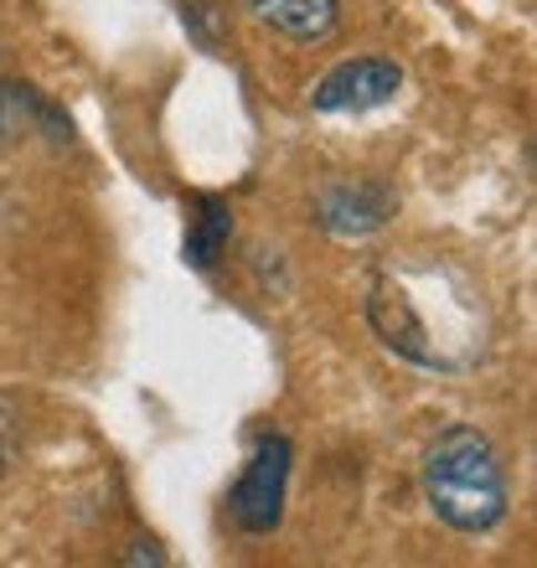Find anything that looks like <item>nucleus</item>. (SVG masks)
<instances>
[{
  "instance_id": "f257e3e1",
  "label": "nucleus",
  "mask_w": 537,
  "mask_h": 568,
  "mask_svg": "<svg viewBox=\"0 0 537 568\" xmlns=\"http://www.w3.org/2000/svg\"><path fill=\"white\" fill-rule=\"evenodd\" d=\"M424 496L455 532H492L511 507L501 455L476 424H449L424 455Z\"/></svg>"
},
{
  "instance_id": "f03ea898",
  "label": "nucleus",
  "mask_w": 537,
  "mask_h": 568,
  "mask_svg": "<svg viewBox=\"0 0 537 568\" xmlns=\"http://www.w3.org/2000/svg\"><path fill=\"white\" fill-rule=\"evenodd\" d=\"M290 465H295V445H290L284 434L259 439L254 460H249L243 480L233 486V501H227V511H233V523H239L243 532L264 538V532H274V527H280L284 491H290Z\"/></svg>"
},
{
  "instance_id": "7ed1b4c3",
  "label": "nucleus",
  "mask_w": 537,
  "mask_h": 568,
  "mask_svg": "<svg viewBox=\"0 0 537 568\" xmlns=\"http://www.w3.org/2000/svg\"><path fill=\"white\" fill-rule=\"evenodd\" d=\"M403 89V68L393 58H352L331 68L311 93L315 114H367V109L393 104Z\"/></svg>"
},
{
  "instance_id": "20e7f679",
  "label": "nucleus",
  "mask_w": 537,
  "mask_h": 568,
  "mask_svg": "<svg viewBox=\"0 0 537 568\" xmlns=\"http://www.w3.org/2000/svg\"><path fill=\"white\" fill-rule=\"evenodd\" d=\"M393 212H398V196L383 181H336L315 196V223L336 239H367L377 227H388Z\"/></svg>"
},
{
  "instance_id": "39448f33",
  "label": "nucleus",
  "mask_w": 537,
  "mask_h": 568,
  "mask_svg": "<svg viewBox=\"0 0 537 568\" xmlns=\"http://www.w3.org/2000/svg\"><path fill=\"white\" fill-rule=\"evenodd\" d=\"M249 11L290 42H321L342 21V0H249Z\"/></svg>"
},
{
  "instance_id": "423d86ee",
  "label": "nucleus",
  "mask_w": 537,
  "mask_h": 568,
  "mask_svg": "<svg viewBox=\"0 0 537 568\" xmlns=\"http://www.w3.org/2000/svg\"><path fill=\"white\" fill-rule=\"evenodd\" d=\"M227 233H233V207L223 196H196V217L186 227V243H181V258L192 270H212L227 248Z\"/></svg>"
},
{
  "instance_id": "0eeeda50",
  "label": "nucleus",
  "mask_w": 537,
  "mask_h": 568,
  "mask_svg": "<svg viewBox=\"0 0 537 568\" xmlns=\"http://www.w3.org/2000/svg\"><path fill=\"white\" fill-rule=\"evenodd\" d=\"M233 0H181V27L202 52H217L233 31V16H227Z\"/></svg>"
},
{
  "instance_id": "6e6552de",
  "label": "nucleus",
  "mask_w": 537,
  "mask_h": 568,
  "mask_svg": "<svg viewBox=\"0 0 537 568\" xmlns=\"http://www.w3.org/2000/svg\"><path fill=\"white\" fill-rule=\"evenodd\" d=\"M16 455V424H11V408L0 414V470H6V460Z\"/></svg>"
}]
</instances>
